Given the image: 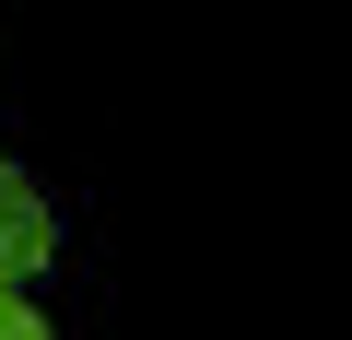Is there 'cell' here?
<instances>
[{"mask_svg": "<svg viewBox=\"0 0 352 340\" xmlns=\"http://www.w3.org/2000/svg\"><path fill=\"white\" fill-rule=\"evenodd\" d=\"M47 258H59V212H47V188L24 164L0 152V282H36Z\"/></svg>", "mask_w": 352, "mask_h": 340, "instance_id": "6da1fadb", "label": "cell"}, {"mask_svg": "<svg viewBox=\"0 0 352 340\" xmlns=\"http://www.w3.org/2000/svg\"><path fill=\"white\" fill-rule=\"evenodd\" d=\"M0 340H47V317H36V282H0Z\"/></svg>", "mask_w": 352, "mask_h": 340, "instance_id": "7a4b0ae2", "label": "cell"}]
</instances>
